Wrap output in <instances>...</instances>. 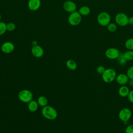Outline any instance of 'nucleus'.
Instances as JSON below:
<instances>
[{"mask_svg":"<svg viewBox=\"0 0 133 133\" xmlns=\"http://www.w3.org/2000/svg\"><path fill=\"white\" fill-rule=\"evenodd\" d=\"M120 52L115 47H110L108 48L105 51V57L110 60L117 59Z\"/></svg>","mask_w":133,"mask_h":133,"instance_id":"obj_8","label":"nucleus"},{"mask_svg":"<svg viewBox=\"0 0 133 133\" xmlns=\"http://www.w3.org/2000/svg\"><path fill=\"white\" fill-rule=\"evenodd\" d=\"M38 104L37 101L32 100L28 103V108L29 110L31 112H35L36 111L38 108Z\"/></svg>","mask_w":133,"mask_h":133,"instance_id":"obj_15","label":"nucleus"},{"mask_svg":"<svg viewBox=\"0 0 133 133\" xmlns=\"http://www.w3.org/2000/svg\"><path fill=\"white\" fill-rule=\"evenodd\" d=\"M97 19L99 25L102 26H106L110 23L111 17L108 12L103 11L99 14Z\"/></svg>","mask_w":133,"mask_h":133,"instance_id":"obj_4","label":"nucleus"},{"mask_svg":"<svg viewBox=\"0 0 133 133\" xmlns=\"http://www.w3.org/2000/svg\"><path fill=\"white\" fill-rule=\"evenodd\" d=\"M31 53L34 57L39 58L42 57L44 55V51L43 48L41 46L36 45L35 46H33V47H32Z\"/></svg>","mask_w":133,"mask_h":133,"instance_id":"obj_11","label":"nucleus"},{"mask_svg":"<svg viewBox=\"0 0 133 133\" xmlns=\"http://www.w3.org/2000/svg\"><path fill=\"white\" fill-rule=\"evenodd\" d=\"M32 92L28 89H23L18 94V98L22 102L29 103L33 100Z\"/></svg>","mask_w":133,"mask_h":133,"instance_id":"obj_5","label":"nucleus"},{"mask_svg":"<svg viewBox=\"0 0 133 133\" xmlns=\"http://www.w3.org/2000/svg\"><path fill=\"white\" fill-rule=\"evenodd\" d=\"M125 46L127 49L133 50V38L127 39L125 43Z\"/></svg>","mask_w":133,"mask_h":133,"instance_id":"obj_20","label":"nucleus"},{"mask_svg":"<svg viewBox=\"0 0 133 133\" xmlns=\"http://www.w3.org/2000/svg\"><path fill=\"white\" fill-rule=\"evenodd\" d=\"M132 112L129 108H124L122 109L118 112V118L123 123L127 122L131 118Z\"/></svg>","mask_w":133,"mask_h":133,"instance_id":"obj_6","label":"nucleus"},{"mask_svg":"<svg viewBox=\"0 0 133 133\" xmlns=\"http://www.w3.org/2000/svg\"><path fill=\"white\" fill-rule=\"evenodd\" d=\"M129 87L125 85H121L118 90V94L119 96L122 97H127L129 92Z\"/></svg>","mask_w":133,"mask_h":133,"instance_id":"obj_14","label":"nucleus"},{"mask_svg":"<svg viewBox=\"0 0 133 133\" xmlns=\"http://www.w3.org/2000/svg\"><path fill=\"white\" fill-rule=\"evenodd\" d=\"M125 133H133V124L128 125L125 129Z\"/></svg>","mask_w":133,"mask_h":133,"instance_id":"obj_26","label":"nucleus"},{"mask_svg":"<svg viewBox=\"0 0 133 133\" xmlns=\"http://www.w3.org/2000/svg\"><path fill=\"white\" fill-rule=\"evenodd\" d=\"M1 19H2V16H1V15L0 14V21H1Z\"/></svg>","mask_w":133,"mask_h":133,"instance_id":"obj_32","label":"nucleus"},{"mask_svg":"<svg viewBox=\"0 0 133 133\" xmlns=\"http://www.w3.org/2000/svg\"><path fill=\"white\" fill-rule=\"evenodd\" d=\"M41 5V0H29L28 6L31 11H36L38 10Z\"/></svg>","mask_w":133,"mask_h":133,"instance_id":"obj_13","label":"nucleus"},{"mask_svg":"<svg viewBox=\"0 0 133 133\" xmlns=\"http://www.w3.org/2000/svg\"><path fill=\"white\" fill-rule=\"evenodd\" d=\"M68 22L72 26H77L82 21V16L78 11H75L70 14L68 17Z\"/></svg>","mask_w":133,"mask_h":133,"instance_id":"obj_3","label":"nucleus"},{"mask_svg":"<svg viewBox=\"0 0 133 133\" xmlns=\"http://www.w3.org/2000/svg\"><path fill=\"white\" fill-rule=\"evenodd\" d=\"M105 68L103 66H102V65H99L97 68V69H96V71H97V72L98 73V74H102L103 73V72L104 71V70H105Z\"/></svg>","mask_w":133,"mask_h":133,"instance_id":"obj_27","label":"nucleus"},{"mask_svg":"<svg viewBox=\"0 0 133 133\" xmlns=\"http://www.w3.org/2000/svg\"><path fill=\"white\" fill-rule=\"evenodd\" d=\"M6 23L3 21H0V35H2L5 33L7 31Z\"/></svg>","mask_w":133,"mask_h":133,"instance_id":"obj_22","label":"nucleus"},{"mask_svg":"<svg viewBox=\"0 0 133 133\" xmlns=\"http://www.w3.org/2000/svg\"><path fill=\"white\" fill-rule=\"evenodd\" d=\"M38 105L42 107H44L48 104V99L44 96H41L37 99Z\"/></svg>","mask_w":133,"mask_h":133,"instance_id":"obj_17","label":"nucleus"},{"mask_svg":"<svg viewBox=\"0 0 133 133\" xmlns=\"http://www.w3.org/2000/svg\"><path fill=\"white\" fill-rule=\"evenodd\" d=\"M123 56L127 61H131L133 60V50H128L123 53Z\"/></svg>","mask_w":133,"mask_h":133,"instance_id":"obj_19","label":"nucleus"},{"mask_svg":"<svg viewBox=\"0 0 133 133\" xmlns=\"http://www.w3.org/2000/svg\"><path fill=\"white\" fill-rule=\"evenodd\" d=\"M78 12L81 16H86L88 15L90 12V9L89 7L87 6H83L79 8L78 10Z\"/></svg>","mask_w":133,"mask_h":133,"instance_id":"obj_18","label":"nucleus"},{"mask_svg":"<svg viewBox=\"0 0 133 133\" xmlns=\"http://www.w3.org/2000/svg\"><path fill=\"white\" fill-rule=\"evenodd\" d=\"M42 115L48 120H54L58 116V112L56 110L50 105H46L43 107L42 110Z\"/></svg>","mask_w":133,"mask_h":133,"instance_id":"obj_1","label":"nucleus"},{"mask_svg":"<svg viewBox=\"0 0 133 133\" xmlns=\"http://www.w3.org/2000/svg\"><path fill=\"white\" fill-rule=\"evenodd\" d=\"M66 66L69 70L74 71L77 68V63L74 60L69 59L66 62Z\"/></svg>","mask_w":133,"mask_h":133,"instance_id":"obj_16","label":"nucleus"},{"mask_svg":"<svg viewBox=\"0 0 133 133\" xmlns=\"http://www.w3.org/2000/svg\"><path fill=\"white\" fill-rule=\"evenodd\" d=\"M127 98L129 101L130 103H133V89L129 91V92L127 96Z\"/></svg>","mask_w":133,"mask_h":133,"instance_id":"obj_28","label":"nucleus"},{"mask_svg":"<svg viewBox=\"0 0 133 133\" xmlns=\"http://www.w3.org/2000/svg\"><path fill=\"white\" fill-rule=\"evenodd\" d=\"M117 61L119 63V64L121 65H125L127 63V60L125 59L123 56V52H120L119 55L117 58Z\"/></svg>","mask_w":133,"mask_h":133,"instance_id":"obj_21","label":"nucleus"},{"mask_svg":"<svg viewBox=\"0 0 133 133\" xmlns=\"http://www.w3.org/2000/svg\"><path fill=\"white\" fill-rule=\"evenodd\" d=\"M7 31L9 32L14 31L16 29V25L13 22H9L6 24Z\"/></svg>","mask_w":133,"mask_h":133,"instance_id":"obj_24","label":"nucleus"},{"mask_svg":"<svg viewBox=\"0 0 133 133\" xmlns=\"http://www.w3.org/2000/svg\"><path fill=\"white\" fill-rule=\"evenodd\" d=\"M129 17L123 12L117 14L115 17V21L116 24L121 26H125L128 24Z\"/></svg>","mask_w":133,"mask_h":133,"instance_id":"obj_7","label":"nucleus"},{"mask_svg":"<svg viewBox=\"0 0 133 133\" xmlns=\"http://www.w3.org/2000/svg\"><path fill=\"white\" fill-rule=\"evenodd\" d=\"M32 44H33V46H35V45H37L36 41H35L32 42Z\"/></svg>","mask_w":133,"mask_h":133,"instance_id":"obj_31","label":"nucleus"},{"mask_svg":"<svg viewBox=\"0 0 133 133\" xmlns=\"http://www.w3.org/2000/svg\"><path fill=\"white\" fill-rule=\"evenodd\" d=\"M107 27L108 30L110 32H114L117 30V25L114 23H110Z\"/></svg>","mask_w":133,"mask_h":133,"instance_id":"obj_23","label":"nucleus"},{"mask_svg":"<svg viewBox=\"0 0 133 133\" xmlns=\"http://www.w3.org/2000/svg\"><path fill=\"white\" fill-rule=\"evenodd\" d=\"M126 74L129 79H133V65L129 66L126 71Z\"/></svg>","mask_w":133,"mask_h":133,"instance_id":"obj_25","label":"nucleus"},{"mask_svg":"<svg viewBox=\"0 0 133 133\" xmlns=\"http://www.w3.org/2000/svg\"><path fill=\"white\" fill-rule=\"evenodd\" d=\"M128 24H129L130 25L133 26V16H131L129 18Z\"/></svg>","mask_w":133,"mask_h":133,"instance_id":"obj_29","label":"nucleus"},{"mask_svg":"<svg viewBox=\"0 0 133 133\" xmlns=\"http://www.w3.org/2000/svg\"><path fill=\"white\" fill-rule=\"evenodd\" d=\"M129 77L125 73H120L116 75L115 80L116 82L120 85H125L128 84Z\"/></svg>","mask_w":133,"mask_h":133,"instance_id":"obj_12","label":"nucleus"},{"mask_svg":"<svg viewBox=\"0 0 133 133\" xmlns=\"http://www.w3.org/2000/svg\"><path fill=\"white\" fill-rule=\"evenodd\" d=\"M116 75V72L114 69L108 68L105 69L101 74V77L104 83H110L115 80Z\"/></svg>","mask_w":133,"mask_h":133,"instance_id":"obj_2","label":"nucleus"},{"mask_svg":"<svg viewBox=\"0 0 133 133\" xmlns=\"http://www.w3.org/2000/svg\"><path fill=\"white\" fill-rule=\"evenodd\" d=\"M63 8L65 11L71 13L76 11L77 6L74 2L72 1H66L63 4Z\"/></svg>","mask_w":133,"mask_h":133,"instance_id":"obj_10","label":"nucleus"},{"mask_svg":"<svg viewBox=\"0 0 133 133\" xmlns=\"http://www.w3.org/2000/svg\"><path fill=\"white\" fill-rule=\"evenodd\" d=\"M128 84L130 86L132 87L133 86V79H129V81L128 82Z\"/></svg>","mask_w":133,"mask_h":133,"instance_id":"obj_30","label":"nucleus"},{"mask_svg":"<svg viewBox=\"0 0 133 133\" xmlns=\"http://www.w3.org/2000/svg\"><path fill=\"white\" fill-rule=\"evenodd\" d=\"M1 49L2 51L5 54H10L15 50V45L12 42L9 41L5 42L1 45Z\"/></svg>","mask_w":133,"mask_h":133,"instance_id":"obj_9","label":"nucleus"}]
</instances>
